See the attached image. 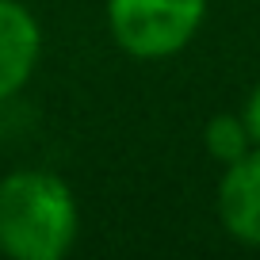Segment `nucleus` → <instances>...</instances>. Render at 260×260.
<instances>
[{
    "label": "nucleus",
    "instance_id": "4",
    "mask_svg": "<svg viewBox=\"0 0 260 260\" xmlns=\"http://www.w3.org/2000/svg\"><path fill=\"white\" fill-rule=\"evenodd\" d=\"M218 218L234 241L260 249V149L226 165L218 184Z\"/></svg>",
    "mask_w": 260,
    "mask_h": 260
},
{
    "label": "nucleus",
    "instance_id": "1",
    "mask_svg": "<svg viewBox=\"0 0 260 260\" xmlns=\"http://www.w3.org/2000/svg\"><path fill=\"white\" fill-rule=\"evenodd\" d=\"M81 211L73 187L46 169H16L0 180V252L12 260H61L73 249Z\"/></svg>",
    "mask_w": 260,
    "mask_h": 260
},
{
    "label": "nucleus",
    "instance_id": "2",
    "mask_svg": "<svg viewBox=\"0 0 260 260\" xmlns=\"http://www.w3.org/2000/svg\"><path fill=\"white\" fill-rule=\"evenodd\" d=\"M207 16V0H107V27L122 54L165 61L187 50Z\"/></svg>",
    "mask_w": 260,
    "mask_h": 260
},
{
    "label": "nucleus",
    "instance_id": "6",
    "mask_svg": "<svg viewBox=\"0 0 260 260\" xmlns=\"http://www.w3.org/2000/svg\"><path fill=\"white\" fill-rule=\"evenodd\" d=\"M241 119H245V126H249L252 146H260V84L249 92V100H245V107H241Z\"/></svg>",
    "mask_w": 260,
    "mask_h": 260
},
{
    "label": "nucleus",
    "instance_id": "5",
    "mask_svg": "<svg viewBox=\"0 0 260 260\" xmlns=\"http://www.w3.org/2000/svg\"><path fill=\"white\" fill-rule=\"evenodd\" d=\"M203 146L211 153V161L234 165L237 157H245L252 149V138H249V126H245L241 115H214L203 130Z\"/></svg>",
    "mask_w": 260,
    "mask_h": 260
},
{
    "label": "nucleus",
    "instance_id": "3",
    "mask_svg": "<svg viewBox=\"0 0 260 260\" xmlns=\"http://www.w3.org/2000/svg\"><path fill=\"white\" fill-rule=\"evenodd\" d=\"M42 27L19 0H0V104H8L39 69Z\"/></svg>",
    "mask_w": 260,
    "mask_h": 260
}]
</instances>
